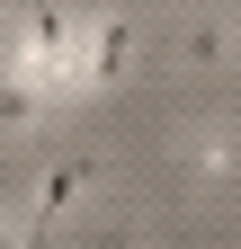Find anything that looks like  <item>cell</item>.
Wrapping results in <instances>:
<instances>
[{
  "instance_id": "3",
  "label": "cell",
  "mask_w": 241,
  "mask_h": 249,
  "mask_svg": "<svg viewBox=\"0 0 241 249\" xmlns=\"http://www.w3.org/2000/svg\"><path fill=\"white\" fill-rule=\"evenodd\" d=\"M36 116H45L36 80H27V71H9V80H0V124H36Z\"/></svg>"
},
{
  "instance_id": "5",
  "label": "cell",
  "mask_w": 241,
  "mask_h": 249,
  "mask_svg": "<svg viewBox=\"0 0 241 249\" xmlns=\"http://www.w3.org/2000/svg\"><path fill=\"white\" fill-rule=\"evenodd\" d=\"M232 27H241V9H232Z\"/></svg>"
},
{
  "instance_id": "2",
  "label": "cell",
  "mask_w": 241,
  "mask_h": 249,
  "mask_svg": "<svg viewBox=\"0 0 241 249\" xmlns=\"http://www.w3.org/2000/svg\"><path fill=\"white\" fill-rule=\"evenodd\" d=\"M125 53H134V27L125 18H89V53H80V89L89 98L125 80Z\"/></svg>"
},
{
  "instance_id": "4",
  "label": "cell",
  "mask_w": 241,
  "mask_h": 249,
  "mask_svg": "<svg viewBox=\"0 0 241 249\" xmlns=\"http://www.w3.org/2000/svg\"><path fill=\"white\" fill-rule=\"evenodd\" d=\"M179 53H188V62H223V53H232V27H188Z\"/></svg>"
},
{
  "instance_id": "1",
  "label": "cell",
  "mask_w": 241,
  "mask_h": 249,
  "mask_svg": "<svg viewBox=\"0 0 241 249\" xmlns=\"http://www.w3.org/2000/svg\"><path fill=\"white\" fill-rule=\"evenodd\" d=\"M80 187H89V160H54V169H45V187H36V205L18 213V231H27V240H45V231L80 205Z\"/></svg>"
}]
</instances>
